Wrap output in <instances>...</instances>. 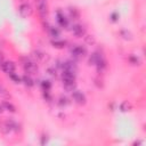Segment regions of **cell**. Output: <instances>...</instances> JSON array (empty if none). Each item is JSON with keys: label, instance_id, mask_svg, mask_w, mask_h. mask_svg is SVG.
Listing matches in <instances>:
<instances>
[{"label": "cell", "instance_id": "1", "mask_svg": "<svg viewBox=\"0 0 146 146\" xmlns=\"http://www.w3.org/2000/svg\"><path fill=\"white\" fill-rule=\"evenodd\" d=\"M23 67H24L25 72H27V73H33V72L36 70V64H35L32 59L25 57V58H23Z\"/></svg>", "mask_w": 146, "mask_h": 146}, {"label": "cell", "instance_id": "2", "mask_svg": "<svg viewBox=\"0 0 146 146\" xmlns=\"http://www.w3.org/2000/svg\"><path fill=\"white\" fill-rule=\"evenodd\" d=\"M86 48H83L82 46H79V44H74L72 48H71V54L73 57L75 58H80V57H83L86 55Z\"/></svg>", "mask_w": 146, "mask_h": 146}, {"label": "cell", "instance_id": "3", "mask_svg": "<svg viewBox=\"0 0 146 146\" xmlns=\"http://www.w3.org/2000/svg\"><path fill=\"white\" fill-rule=\"evenodd\" d=\"M35 5L38 8V11L40 14V16L43 18L47 15V2L46 0H35Z\"/></svg>", "mask_w": 146, "mask_h": 146}, {"label": "cell", "instance_id": "4", "mask_svg": "<svg viewBox=\"0 0 146 146\" xmlns=\"http://www.w3.org/2000/svg\"><path fill=\"white\" fill-rule=\"evenodd\" d=\"M18 11H19V14H21L22 17H27V16L31 15L32 8H31V6L29 3H22L19 6V8H18Z\"/></svg>", "mask_w": 146, "mask_h": 146}, {"label": "cell", "instance_id": "5", "mask_svg": "<svg viewBox=\"0 0 146 146\" xmlns=\"http://www.w3.org/2000/svg\"><path fill=\"white\" fill-rule=\"evenodd\" d=\"M72 32L75 36H83L84 33H86V29L81 24H74L72 26Z\"/></svg>", "mask_w": 146, "mask_h": 146}, {"label": "cell", "instance_id": "6", "mask_svg": "<svg viewBox=\"0 0 146 146\" xmlns=\"http://www.w3.org/2000/svg\"><path fill=\"white\" fill-rule=\"evenodd\" d=\"M72 97H73V99H74L78 104H84V103H86V96H84L81 91H79V90H73Z\"/></svg>", "mask_w": 146, "mask_h": 146}, {"label": "cell", "instance_id": "7", "mask_svg": "<svg viewBox=\"0 0 146 146\" xmlns=\"http://www.w3.org/2000/svg\"><path fill=\"white\" fill-rule=\"evenodd\" d=\"M1 67H2V70H3L7 74H10V73H13V72L15 71V64H14L13 62H10V60L3 62L2 65H1Z\"/></svg>", "mask_w": 146, "mask_h": 146}, {"label": "cell", "instance_id": "8", "mask_svg": "<svg viewBox=\"0 0 146 146\" xmlns=\"http://www.w3.org/2000/svg\"><path fill=\"white\" fill-rule=\"evenodd\" d=\"M57 22H58V24L60 26H67V24H68L67 18L62 13H57Z\"/></svg>", "mask_w": 146, "mask_h": 146}, {"label": "cell", "instance_id": "9", "mask_svg": "<svg viewBox=\"0 0 146 146\" xmlns=\"http://www.w3.org/2000/svg\"><path fill=\"white\" fill-rule=\"evenodd\" d=\"M102 57H103V56H102L100 54H98V52H94V54L90 56V58H89V63L95 65V64H96V63H97Z\"/></svg>", "mask_w": 146, "mask_h": 146}, {"label": "cell", "instance_id": "10", "mask_svg": "<svg viewBox=\"0 0 146 146\" xmlns=\"http://www.w3.org/2000/svg\"><path fill=\"white\" fill-rule=\"evenodd\" d=\"M95 65L97 66V70L102 72V71H103V70L106 67V62H105V59L102 57V58H100V59H99V60H98V62H97Z\"/></svg>", "mask_w": 146, "mask_h": 146}, {"label": "cell", "instance_id": "11", "mask_svg": "<svg viewBox=\"0 0 146 146\" xmlns=\"http://www.w3.org/2000/svg\"><path fill=\"white\" fill-rule=\"evenodd\" d=\"M68 11H70V16L72 17V18H74V19H76V18H79V16H80V13H79V10L76 9V8H70L68 9Z\"/></svg>", "mask_w": 146, "mask_h": 146}, {"label": "cell", "instance_id": "12", "mask_svg": "<svg viewBox=\"0 0 146 146\" xmlns=\"http://www.w3.org/2000/svg\"><path fill=\"white\" fill-rule=\"evenodd\" d=\"M22 80H23V82H24L25 86H27V87H32V86H33V80L31 79V76H29V75H24Z\"/></svg>", "mask_w": 146, "mask_h": 146}, {"label": "cell", "instance_id": "13", "mask_svg": "<svg viewBox=\"0 0 146 146\" xmlns=\"http://www.w3.org/2000/svg\"><path fill=\"white\" fill-rule=\"evenodd\" d=\"M51 43H52L54 47H56V48H63V47L65 46V41H63V40H58V39L52 40Z\"/></svg>", "mask_w": 146, "mask_h": 146}, {"label": "cell", "instance_id": "14", "mask_svg": "<svg viewBox=\"0 0 146 146\" xmlns=\"http://www.w3.org/2000/svg\"><path fill=\"white\" fill-rule=\"evenodd\" d=\"M49 32H50L51 36H52V38H55V39H57V38L59 36V30H57L56 27L50 26V27H49Z\"/></svg>", "mask_w": 146, "mask_h": 146}, {"label": "cell", "instance_id": "15", "mask_svg": "<svg viewBox=\"0 0 146 146\" xmlns=\"http://www.w3.org/2000/svg\"><path fill=\"white\" fill-rule=\"evenodd\" d=\"M2 106H3V110H8V111H10V112H14V111H15V106H14L13 104L8 103V102H3V103H2Z\"/></svg>", "mask_w": 146, "mask_h": 146}, {"label": "cell", "instance_id": "16", "mask_svg": "<svg viewBox=\"0 0 146 146\" xmlns=\"http://www.w3.org/2000/svg\"><path fill=\"white\" fill-rule=\"evenodd\" d=\"M34 54H35V57H36V59H39V60H43V59L46 58V54H44L43 51H40V50H35V51H34Z\"/></svg>", "mask_w": 146, "mask_h": 146}, {"label": "cell", "instance_id": "17", "mask_svg": "<svg viewBox=\"0 0 146 146\" xmlns=\"http://www.w3.org/2000/svg\"><path fill=\"white\" fill-rule=\"evenodd\" d=\"M9 76H10V79H11L14 82H16V83L21 82V78H19L18 75H16L14 72H13V73H10V74H9Z\"/></svg>", "mask_w": 146, "mask_h": 146}, {"label": "cell", "instance_id": "18", "mask_svg": "<svg viewBox=\"0 0 146 146\" xmlns=\"http://www.w3.org/2000/svg\"><path fill=\"white\" fill-rule=\"evenodd\" d=\"M42 87H43L44 91H48L50 88V82L49 81H42Z\"/></svg>", "mask_w": 146, "mask_h": 146}, {"label": "cell", "instance_id": "19", "mask_svg": "<svg viewBox=\"0 0 146 146\" xmlns=\"http://www.w3.org/2000/svg\"><path fill=\"white\" fill-rule=\"evenodd\" d=\"M58 103H59L60 105H66V104H67L68 102H67V98H66V97H60V98H59V102H58Z\"/></svg>", "mask_w": 146, "mask_h": 146}, {"label": "cell", "instance_id": "20", "mask_svg": "<svg viewBox=\"0 0 146 146\" xmlns=\"http://www.w3.org/2000/svg\"><path fill=\"white\" fill-rule=\"evenodd\" d=\"M3 62H5V60H3V56H2V54L0 52V66L2 65V63H3Z\"/></svg>", "mask_w": 146, "mask_h": 146}, {"label": "cell", "instance_id": "21", "mask_svg": "<svg viewBox=\"0 0 146 146\" xmlns=\"http://www.w3.org/2000/svg\"><path fill=\"white\" fill-rule=\"evenodd\" d=\"M86 40H87V42H91V43L94 42V39H92V38H87V36H86Z\"/></svg>", "mask_w": 146, "mask_h": 146}, {"label": "cell", "instance_id": "22", "mask_svg": "<svg viewBox=\"0 0 146 146\" xmlns=\"http://www.w3.org/2000/svg\"><path fill=\"white\" fill-rule=\"evenodd\" d=\"M2 110H3V106H2V103L0 104V112H2Z\"/></svg>", "mask_w": 146, "mask_h": 146}, {"label": "cell", "instance_id": "23", "mask_svg": "<svg viewBox=\"0 0 146 146\" xmlns=\"http://www.w3.org/2000/svg\"><path fill=\"white\" fill-rule=\"evenodd\" d=\"M3 91H5V89H3V88H2V87H1V86H0V92H1V94H2V92H3Z\"/></svg>", "mask_w": 146, "mask_h": 146}]
</instances>
